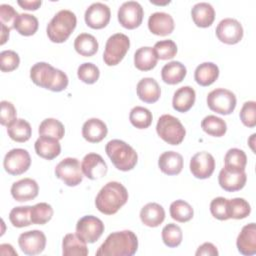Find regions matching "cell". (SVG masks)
Listing matches in <instances>:
<instances>
[{"mask_svg": "<svg viewBox=\"0 0 256 256\" xmlns=\"http://www.w3.org/2000/svg\"><path fill=\"white\" fill-rule=\"evenodd\" d=\"M225 167L234 170H245L247 164V156L245 152L238 148L229 149L224 157Z\"/></svg>", "mask_w": 256, "mask_h": 256, "instance_id": "cell-40", "label": "cell"}, {"mask_svg": "<svg viewBox=\"0 0 256 256\" xmlns=\"http://www.w3.org/2000/svg\"><path fill=\"white\" fill-rule=\"evenodd\" d=\"M17 3L19 6H21L25 10H37L42 4V2L40 0H32V1L18 0Z\"/></svg>", "mask_w": 256, "mask_h": 256, "instance_id": "cell-53", "label": "cell"}, {"mask_svg": "<svg viewBox=\"0 0 256 256\" xmlns=\"http://www.w3.org/2000/svg\"><path fill=\"white\" fill-rule=\"evenodd\" d=\"M20 63L19 55L13 50H4L0 53V69L2 72L15 70Z\"/></svg>", "mask_w": 256, "mask_h": 256, "instance_id": "cell-47", "label": "cell"}, {"mask_svg": "<svg viewBox=\"0 0 256 256\" xmlns=\"http://www.w3.org/2000/svg\"><path fill=\"white\" fill-rule=\"evenodd\" d=\"M158 58L152 47H141L134 54V65L140 71H149L157 64Z\"/></svg>", "mask_w": 256, "mask_h": 256, "instance_id": "cell-32", "label": "cell"}, {"mask_svg": "<svg viewBox=\"0 0 256 256\" xmlns=\"http://www.w3.org/2000/svg\"><path fill=\"white\" fill-rule=\"evenodd\" d=\"M210 212L218 220H228V199L216 197L210 203Z\"/></svg>", "mask_w": 256, "mask_h": 256, "instance_id": "cell-48", "label": "cell"}, {"mask_svg": "<svg viewBox=\"0 0 256 256\" xmlns=\"http://www.w3.org/2000/svg\"><path fill=\"white\" fill-rule=\"evenodd\" d=\"M138 249V239L131 230L113 232L97 249V256H132Z\"/></svg>", "mask_w": 256, "mask_h": 256, "instance_id": "cell-1", "label": "cell"}, {"mask_svg": "<svg viewBox=\"0 0 256 256\" xmlns=\"http://www.w3.org/2000/svg\"><path fill=\"white\" fill-rule=\"evenodd\" d=\"M30 78L35 85L53 92L63 91L68 86L67 75L46 62L34 64L30 69Z\"/></svg>", "mask_w": 256, "mask_h": 256, "instance_id": "cell-2", "label": "cell"}, {"mask_svg": "<svg viewBox=\"0 0 256 256\" xmlns=\"http://www.w3.org/2000/svg\"><path fill=\"white\" fill-rule=\"evenodd\" d=\"M136 91L139 99L146 103H155L161 95L159 84L151 77L141 79L137 84Z\"/></svg>", "mask_w": 256, "mask_h": 256, "instance_id": "cell-23", "label": "cell"}, {"mask_svg": "<svg viewBox=\"0 0 256 256\" xmlns=\"http://www.w3.org/2000/svg\"><path fill=\"white\" fill-rule=\"evenodd\" d=\"M153 50L158 59L168 60L172 59L177 53V46L173 40H162L155 43Z\"/></svg>", "mask_w": 256, "mask_h": 256, "instance_id": "cell-46", "label": "cell"}, {"mask_svg": "<svg viewBox=\"0 0 256 256\" xmlns=\"http://www.w3.org/2000/svg\"><path fill=\"white\" fill-rule=\"evenodd\" d=\"M156 131L158 136L170 145H179L186 134V130L180 120L170 114L159 117Z\"/></svg>", "mask_w": 256, "mask_h": 256, "instance_id": "cell-6", "label": "cell"}, {"mask_svg": "<svg viewBox=\"0 0 256 256\" xmlns=\"http://www.w3.org/2000/svg\"><path fill=\"white\" fill-rule=\"evenodd\" d=\"M19 14L17 11L8 4H1L0 5V21L1 25L5 26L9 30L14 29L15 22Z\"/></svg>", "mask_w": 256, "mask_h": 256, "instance_id": "cell-50", "label": "cell"}, {"mask_svg": "<svg viewBox=\"0 0 256 256\" xmlns=\"http://www.w3.org/2000/svg\"><path fill=\"white\" fill-rule=\"evenodd\" d=\"M108 132L106 124L98 118H90L82 126L83 138L91 143H98L102 141Z\"/></svg>", "mask_w": 256, "mask_h": 256, "instance_id": "cell-22", "label": "cell"}, {"mask_svg": "<svg viewBox=\"0 0 256 256\" xmlns=\"http://www.w3.org/2000/svg\"><path fill=\"white\" fill-rule=\"evenodd\" d=\"M186 67L181 62L171 61L163 66L161 70V77L165 83L175 85L182 82L186 76Z\"/></svg>", "mask_w": 256, "mask_h": 256, "instance_id": "cell-30", "label": "cell"}, {"mask_svg": "<svg viewBox=\"0 0 256 256\" xmlns=\"http://www.w3.org/2000/svg\"><path fill=\"white\" fill-rule=\"evenodd\" d=\"M152 113L149 109L142 106H135L131 109L129 120L131 124L138 129H146L152 123Z\"/></svg>", "mask_w": 256, "mask_h": 256, "instance_id": "cell-39", "label": "cell"}, {"mask_svg": "<svg viewBox=\"0 0 256 256\" xmlns=\"http://www.w3.org/2000/svg\"><path fill=\"white\" fill-rule=\"evenodd\" d=\"M38 25V19L34 15L22 13L17 17L14 29L23 36H31L36 33Z\"/></svg>", "mask_w": 256, "mask_h": 256, "instance_id": "cell-37", "label": "cell"}, {"mask_svg": "<svg viewBox=\"0 0 256 256\" xmlns=\"http://www.w3.org/2000/svg\"><path fill=\"white\" fill-rule=\"evenodd\" d=\"M144 11L136 1L124 2L118 9V21L126 29H135L140 26L143 20Z\"/></svg>", "mask_w": 256, "mask_h": 256, "instance_id": "cell-12", "label": "cell"}, {"mask_svg": "<svg viewBox=\"0 0 256 256\" xmlns=\"http://www.w3.org/2000/svg\"><path fill=\"white\" fill-rule=\"evenodd\" d=\"M9 32H10V30L8 28H6L5 26L1 25V42H0L1 45H3L8 40Z\"/></svg>", "mask_w": 256, "mask_h": 256, "instance_id": "cell-54", "label": "cell"}, {"mask_svg": "<svg viewBox=\"0 0 256 256\" xmlns=\"http://www.w3.org/2000/svg\"><path fill=\"white\" fill-rule=\"evenodd\" d=\"M170 215L172 219L177 222L185 223L193 218L194 211L188 202L184 200H176L170 205Z\"/></svg>", "mask_w": 256, "mask_h": 256, "instance_id": "cell-38", "label": "cell"}, {"mask_svg": "<svg viewBox=\"0 0 256 256\" xmlns=\"http://www.w3.org/2000/svg\"><path fill=\"white\" fill-rule=\"evenodd\" d=\"M251 212L250 204L243 198L228 199V216L229 219H244Z\"/></svg>", "mask_w": 256, "mask_h": 256, "instance_id": "cell-42", "label": "cell"}, {"mask_svg": "<svg viewBox=\"0 0 256 256\" xmlns=\"http://www.w3.org/2000/svg\"><path fill=\"white\" fill-rule=\"evenodd\" d=\"M236 102L235 94L224 88H216L209 92L207 96L208 107L221 115L231 114L236 107Z\"/></svg>", "mask_w": 256, "mask_h": 256, "instance_id": "cell-8", "label": "cell"}, {"mask_svg": "<svg viewBox=\"0 0 256 256\" xmlns=\"http://www.w3.org/2000/svg\"><path fill=\"white\" fill-rule=\"evenodd\" d=\"M148 28L155 35L167 36L174 30V20L168 13L155 12L149 16Z\"/></svg>", "mask_w": 256, "mask_h": 256, "instance_id": "cell-20", "label": "cell"}, {"mask_svg": "<svg viewBox=\"0 0 256 256\" xmlns=\"http://www.w3.org/2000/svg\"><path fill=\"white\" fill-rule=\"evenodd\" d=\"M140 219L148 227H157L165 219V210L158 203H147L140 211Z\"/></svg>", "mask_w": 256, "mask_h": 256, "instance_id": "cell-27", "label": "cell"}, {"mask_svg": "<svg viewBox=\"0 0 256 256\" xmlns=\"http://www.w3.org/2000/svg\"><path fill=\"white\" fill-rule=\"evenodd\" d=\"M214 169L215 159L206 151L196 153L190 160V171L193 176L198 179L209 178L213 174Z\"/></svg>", "mask_w": 256, "mask_h": 256, "instance_id": "cell-15", "label": "cell"}, {"mask_svg": "<svg viewBox=\"0 0 256 256\" xmlns=\"http://www.w3.org/2000/svg\"><path fill=\"white\" fill-rule=\"evenodd\" d=\"M216 36L225 44H236L243 37V27L236 19L225 18L217 25Z\"/></svg>", "mask_w": 256, "mask_h": 256, "instance_id": "cell-14", "label": "cell"}, {"mask_svg": "<svg viewBox=\"0 0 256 256\" xmlns=\"http://www.w3.org/2000/svg\"><path fill=\"white\" fill-rule=\"evenodd\" d=\"M195 255L196 256H201V255L217 256L218 255V250L212 243L206 242V243H203L201 246L198 247Z\"/></svg>", "mask_w": 256, "mask_h": 256, "instance_id": "cell-52", "label": "cell"}, {"mask_svg": "<svg viewBox=\"0 0 256 256\" xmlns=\"http://www.w3.org/2000/svg\"><path fill=\"white\" fill-rule=\"evenodd\" d=\"M31 165V157L27 150L14 148L4 157L3 166L7 173L11 175H20L28 170Z\"/></svg>", "mask_w": 256, "mask_h": 256, "instance_id": "cell-11", "label": "cell"}, {"mask_svg": "<svg viewBox=\"0 0 256 256\" xmlns=\"http://www.w3.org/2000/svg\"><path fill=\"white\" fill-rule=\"evenodd\" d=\"M196 93L190 86L180 87L175 91L172 99V106L177 112H187L195 103Z\"/></svg>", "mask_w": 256, "mask_h": 256, "instance_id": "cell-26", "label": "cell"}, {"mask_svg": "<svg viewBox=\"0 0 256 256\" xmlns=\"http://www.w3.org/2000/svg\"><path fill=\"white\" fill-rule=\"evenodd\" d=\"M191 16L196 26L206 28L213 23L215 19V10L211 4L207 2H199L193 6Z\"/></svg>", "mask_w": 256, "mask_h": 256, "instance_id": "cell-28", "label": "cell"}, {"mask_svg": "<svg viewBox=\"0 0 256 256\" xmlns=\"http://www.w3.org/2000/svg\"><path fill=\"white\" fill-rule=\"evenodd\" d=\"M18 244L22 252L26 255L40 254L46 246V236L40 230H31L19 235Z\"/></svg>", "mask_w": 256, "mask_h": 256, "instance_id": "cell-13", "label": "cell"}, {"mask_svg": "<svg viewBox=\"0 0 256 256\" xmlns=\"http://www.w3.org/2000/svg\"><path fill=\"white\" fill-rule=\"evenodd\" d=\"M240 119L242 123L252 128L256 125V102L255 101H247L243 104L240 110Z\"/></svg>", "mask_w": 256, "mask_h": 256, "instance_id": "cell-49", "label": "cell"}, {"mask_svg": "<svg viewBox=\"0 0 256 256\" xmlns=\"http://www.w3.org/2000/svg\"><path fill=\"white\" fill-rule=\"evenodd\" d=\"M105 151L112 164L118 170L129 171L137 164L138 155L136 151L122 140H110L105 146Z\"/></svg>", "mask_w": 256, "mask_h": 256, "instance_id": "cell-4", "label": "cell"}, {"mask_svg": "<svg viewBox=\"0 0 256 256\" xmlns=\"http://www.w3.org/2000/svg\"><path fill=\"white\" fill-rule=\"evenodd\" d=\"M77 24L76 15L70 10H60L47 25L48 38L54 43L65 42L74 31Z\"/></svg>", "mask_w": 256, "mask_h": 256, "instance_id": "cell-5", "label": "cell"}, {"mask_svg": "<svg viewBox=\"0 0 256 256\" xmlns=\"http://www.w3.org/2000/svg\"><path fill=\"white\" fill-rule=\"evenodd\" d=\"M40 136H48L55 139H62L64 137V125L55 118H47L43 120L38 129Z\"/></svg>", "mask_w": 256, "mask_h": 256, "instance_id": "cell-36", "label": "cell"}, {"mask_svg": "<svg viewBox=\"0 0 256 256\" xmlns=\"http://www.w3.org/2000/svg\"><path fill=\"white\" fill-rule=\"evenodd\" d=\"M77 76L82 82L86 84H93L99 79L100 71L95 64L86 62L78 67Z\"/></svg>", "mask_w": 256, "mask_h": 256, "instance_id": "cell-45", "label": "cell"}, {"mask_svg": "<svg viewBox=\"0 0 256 256\" xmlns=\"http://www.w3.org/2000/svg\"><path fill=\"white\" fill-rule=\"evenodd\" d=\"M238 251L246 256L256 253V226L255 223L245 225L239 233L236 241Z\"/></svg>", "mask_w": 256, "mask_h": 256, "instance_id": "cell-21", "label": "cell"}, {"mask_svg": "<svg viewBox=\"0 0 256 256\" xmlns=\"http://www.w3.org/2000/svg\"><path fill=\"white\" fill-rule=\"evenodd\" d=\"M31 208L32 206L14 207L9 213V220L12 225L17 228H22L32 224Z\"/></svg>", "mask_w": 256, "mask_h": 256, "instance_id": "cell-41", "label": "cell"}, {"mask_svg": "<svg viewBox=\"0 0 256 256\" xmlns=\"http://www.w3.org/2000/svg\"><path fill=\"white\" fill-rule=\"evenodd\" d=\"M81 169L88 179L96 180L106 175L108 167L101 155L97 153H88L82 160Z\"/></svg>", "mask_w": 256, "mask_h": 256, "instance_id": "cell-18", "label": "cell"}, {"mask_svg": "<svg viewBox=\"0 0 256 256\" xmlns=\"http://www.w3.org/2000/svg\"><path fill=\"white\" fill-rule=\"evenodd\" d=\"M130 47V40L123 33H116L110 36L106 42L103 60L108 66H115L121 62Z\"/></svg>", "mask_w": 256, "mask_h": 256, "instance_id": "cell-7", "label": "cell"}, {"mask_svg": "<svg viewBox=\"0 0 256 256\" xmlns=\"http://www.w3.org/2000/svg\"><path fill=\"white\" fill-rule=\"evenodd\" d=\"M104 232L102 220L93 215L80 218L76 224V234L86 243L96 242Z\"/></svg>", "mask_w": 256, "mask_h": 256, "instance_id": "cell-10", "label": "cell"}, {"mask_svg": "<svg viewBox=\"0 0 256 256\" xmlns=\"http://www.w3.org/2000/svg\"><path fill=\"white\" fill-rule=\"evenodd\" d=\"M182 230L178 225L174 223H169L163 227L162 240L166 246L170 248L177 247L182 242Z\"/></svg>", "mask_w": 256, "mask_h": 256, "instance_id": "cell-44", "label": "cell"}, {"mask_svg": "<svg viewBox=\"0 0 256 256\" xmlns=\"http://www.w3.org/2000/svg\"><path fill=\"white\" fill-rule=\"evenodd\" d=\"M34 148L38 156L47 160L56 158L61 152V145L59 140L48 136H40L35 141Z\"/></svg>", "mask_w": 256, "mask_h": 256, "instance_id": "cell-24", "label": "cell"}, {"mask_svg": "<svg viewBox=\"0 0 256 256\" xmlns=\"http://www.w3.org/2000/svg\"><path fill=\"white\" fill-rule=\"evenodd\" d=\"M247 176L245 170H234L223 167L218 176V182L222 189L227 192H234L242 189L246 184Z\"/></svg>", "mask_w": 256, "mask_h": 256, "instance_id": "cell-17", "label": "cell"}, {"mask_svg": "<svg viewBox=\"0 0 256 256\" xmlns=\"http://www.w3.org/2000/svg\"><path fill=\"white\" fill-rule=\"evenodd\" d=\"M98 41L89 33L79 34L74 41V48L76 52L82 56L90 57L98 51Z\"/></svg>", "mask_w": 256, "mask_h": 256, "instance_id": "cell-33", "label": "cell"}, {"mask_svg": "<svg viewBox=\"0 0 256 256\" xmlns=\"http://www.w3.org/2000/svg\"><path fill=\"white\" fill-rule=\"evenodd\" d=\"M8 136L16 142H26L30 139L32 134V128L24 119H16L9 126H7Z\"/></svg>", "mask_w": 256, "mask_h": 256, "instance_id": "cell-34", "label": "cell"}, {"mask_svg": "<svg viewBox=\"0 0 256 256\" xmlns=\"http://www.w3.org/2000/svg\"><path fill=\"white\" fill-rule=\"evenodd\" d=\"M1 115H0V123L3 126H9L13 121L16 120V109L14 105L6 100L1 101Z\"/></svg>", "mask_w": 256, "mask_h": 256, "instance_id": "cell-51", "label": "cell"}, {"mask_svg": "<svg viewBox=\"0 0 256 256\" xmlns=\"http://www.w3.org/2000/svg\"><path fill=\"white\" fill-rule=\"evenodd\" d=\"M62 253L64 256H86L88 255V248L86 242L77 234L68 233L62 241Z\"/></svg>", "mask_w": 256, "mask_h": 256, "instance_id": "cell-29", "label": "cell"}, {"mask_svg": "<svg viewBox=\"0 0 256 256\" xmlns=\"http://www.w3.org/2000/svg\"><path fill=\"white\" fill-rule=\"evenodd\" d=\"M39 186L34 179L24 178L14 182L11 186L12 197L19 202L33 200L37 197Z\"/></svg>", "mask_w": 256, "mask_h": 256, "instance_id": "cell-19", "label": "cell"}, {"mask_svg": "<svg viewBox=\"0 0 256 256\" xmlns=\"http://www.w3.org/2000/svg\"><path fill=\"white\" fill-rule=\"evenodd\" d=\"M128 200L127 189L117 181H111L105 184L98 192L95 205L103 214L113 215Z\"/></svg>", "mask_w": 256, "mask_h": 256, "instance_id": "cell-3", "label": "cell"}, {"mask_svg": "<svg viewBox=\"0 0 256 256\" xmlns=\"http://www.w3.org/2000/svg\"><path fill=\"white\" fill-rule=\"evenodd\" d=\"M219 76V68L212 62H204L198 65L194 72V79L200 86H209Z\"/></svg>", "mask_w": 256, "mask_h": 256, "instance_id": "cell-31", "label": "cell"}, {"mask_svg": "<svg viewBox=\"0 0 256 256\" xmlns=\"http://www.w3.org/2000/svg\"><path fill=\"white\" fill-rule=\"evenodd\" d=\"M55 175L67 186H77L83 180V172L78 159L67 157L55 167Z\"/></svg>", "mask_w": 256, "mask_h": 256, "instance_id": "cell-9", "label": "cell"}, {"mask_svg": "<svg viewBox=\"0 0 256 256\" xmlns=\"http://www.w3.org/2000/svg\"><path fill=\"white\" fill-rule=\"evenodd\" d=\"M201 128L205 133L214 137H221L227 131L226 122L215 115L206 116L201 122Z\"/></svg>", "mask_w": 256, "mask_h": 256, "instance_id": "cell-35", "label": "cell"}, {"mask_svg": "<svg viewBox=\"0 0 256 256\" xmlns=\"http://www.w3.org/2000/svg\"><path fill=\"white\" fill-rule=\"evenodd\" d=\"M111 17V11L110 8L100 2H96L91 4L85 11L84 19L90 28L93 29H102L110 21Z\"/></svg>", "mask_w": 256, "mask_h": 256, "instance_id": "cell-16", "label": "cell"}, {"mask_svg": "<svg viewBox=\"0 0 256 256\" xmlns=\"http://www.w3.org/2000/svg\"><path fill=\"white\" fill-rule=\"evenodd\" d=\"M158 166L166 175H177L183 169V157L175 151H166L160 155Z\"/></svg>", "mask_w": 256, "mask_h": 256, "instance_id": "cell-25", "label": "cell"}, {"mask_svg": "<svg viewBox=\"0 0 256 256\" xmlns=\"http://www.w3.org/2000/svg\"><path fill=\"white\" fill-rule=\"evenodd\" d=\"M53 216V208L50 204L40 202L31 208V221L33 224L44 225L51 220Z\"/></svg>", "mask_w": 256, "mask_h": 256, "instance_id": "cell-43", "label": "cell"}]
</instances>
